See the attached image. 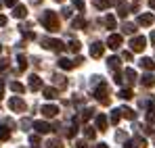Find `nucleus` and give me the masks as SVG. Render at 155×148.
<instances>
[{"label": "nucleus", "instance_id": "obj_38", "mask_svg": "<svg viewBox=\"0 0 155 148\" xmlns=\"http://www.w3.org/2000/svg\"><path fill=\"white\" fill-rule=\"evenodd\" d=\"M78 134V127L76 125H69V129H67V138H76Z\"/></svg>", "mask_w": 155, "mask_h": 148}, {"label": "nucleus", "instance_id": "obj_30", "mask_svg": "<svg viewBox=\"0 0 155 148\" xmlns=\"http://www.w3.org/2000/svg\"><path fill=\"white\" fill-rule=\"evenodd\" d=\"M46 148H63V142L61 140H48L46 142Z\"/></svg>", "mask_w": 155, "mask_h": 148}, {"label": "nucleus", "instance_id": "obj_52", "mask_svg": "<svg viewBox=\"0 0 155 148\" xmlns=\"http://www.w3.org/2000/svg\"><path fill=\"white\" fill-rule=\"evenodd\" d=\"M153 104H155V98H153Z\"/></svg>", "mask_w": 155, "mask_h": 148}, {"label": "nucleus", "instance_id": "obj_51", "mask_svg": "<svg viewBox=\"0 0 155 148\" xmlns=\"http://www.w3.org/2000/svg\"><path fill=\"white\" fill-rule=\"evenodd\" d=\"M0 52H2V46H0Z\"/></svg>", "mask_w": 155, "mask_h": 148}, {"label": "nucleus", "instance_id": "obj_13", "mask_svg": "<svg viewBox=\"0 0 155 148\" xmlns=\"http://www.w3.org/2000/svg\"><path fill=\"white\" fill-rule=\"evenodd\" d=\"M40 88H42V79H40L38 75H29V90L36 92V90H40Z\"/></svg>", "mask_w": 155, "mask_h": 148}, {"label": "nucleus", "instance_id": "obj_14", "mask_svg": "<svg viewBox=\"0 0 155 148\" xmlns=\"http://www.w3.org/2000/svg\"><path fill=\"white\" fill-rule=\"evenodd\" d=\"M140 83H143L145 88H153V86H155V77L151 73H145L143 77H140Z\"/></svg>", "mask_w": 155, "mask_h": 148}, {"label": "nucleus", "instance_id": "obj_40", "mask_svg": "<svg viewBox=\"0 0 155 148\" xmlns=\"http://www.w3.org/2000/svg\"><path fill=\"white\" fill-rule=\"evenodd\" d=\"M29 142H31V144H38V142H40V136H36V134L29 136Z\"/></svg>", "mask_w": 155, "mask_h": 148}, {"label": "nucleus", "instance_id": "obj_15", "mask_svg": "<svg viewBox=\"0 0 155 148\" xmlns=\"http://www.w3.org/2000/svg\"><path fill=\"white\" fill-rule=\"evenodd\" d=\"M117 111H120V115L126 117V119H132V121L136 119V113H134L132 109H128V106H122V109H117Z\"/></svg>", "mask_w": 155, "mask_h": 148}, {"label": "nucleus", "instance_id": "obj_6", "mask_svg": "<svg viewBox=\"0 0 155 148\" xmlns=\"http://www.w3.org/2000/svg\"><path fill=\"white\" fill-rule=\"evenodd\" d=\"M122 42H124V40H122L120 33H111V36L107 38V46H109L111 50H117L120 46H122Z\"/></svg>", "mask_w": 155, "mask_h": 148}, {"label": "nucleus", "instance_id": "obj_35", "mask_svg": "<svg viewBox=\"0 0 155 148\" xmlns=\"http://www.w3.org/2000/svg\"><path fill=\"white\" fill-rule=\"evenodd\" d=\"M69 50H71V52H80V42H78V40H71V42H69Z\"/></svg>", "mask_w": 155, "mask_h": 148}, {"label": "nucleus", "instance_id": "obj_41", "mask_svg": "<svg viewBox=\"0 0 155 148\" xmlns=\"http://www.w3.org/2000/svg\"><path fill=\"white\" fill-rule=\"evenodd\" d=\"M21 127H23V129L31 127V121H29V119H23V121H21Z\"/></svg>", "mask_w": 155, "mask_h": 148}, {"label": "nucleus", "instance_id": "obj_31", "mask_svg": "<svg viewBox=\"0 0 155 148\" xmlns=\"http://www.w3.org/2000/svg\"><path fill=\"white\" fill-rule=\"evenodd\" d=\"M120 98H124V100H130V98H132V90H128V88H124V90L120 92Z\"/></svg>", "mask_w": 155, "mask_h": 148}, {"label": "nucleus", "instance_id": "obj_2", "mask_svg": "<svg viewBox=\"0 0 155 148\" xmlns=\"http://www.w3.org/2000/svg\"><path fill=\"white\" fill-rule=\"evenodd\" d=\"M94 96H97V100H99L103 106H109V104H111V98H109V90H107V83H105V81H101V86L94 90Z\"/></svg>", "mask_w": 155, "mask_h": 148}, {"label": "nucleus", "instance_id": "obj_43", "mask_svg": "<svg viewBox=\"0 0 155 148\" xmlns=\"http://www.w3.org/2000/svg\"><path fill=\"white\" fill-rule=\"evenodd\" d=\"M63 17H71V8L65 6V8H63Z\"/></svg>", "mask_w": 155, "mask_h": 148}, {"label": "nucleus", "instance_id": "obj_11", "mask_svg": "<svg viewBox=\"0 0 155 148\" xmlns=\"http://www.w3.org/2000/svg\"><path fill=\"white\" fill-rule=\"evenodd\" d=\"M122 77H124V79H122V81H126V83H130V86H132V83H134V81H136V79H138V75H136V71H134V69H126V71H124V75H122Z\"/></svg>", "mask_w": 155, "mask_h": 148}, {"label": "nucleus", "instance_id": "obj_29", "mask_svg": "<svg viewBox=\"0 0 155 148\" xmlns=\"http://www.w3.org/2000/svg\"><path fill=\"white\" fill-rule=\"evenodd\" d=\"M17 63H19V71H25V67H27V58L23 56V54H19V56H17Z\"/></svg>", "mask_w": 155, "mask_h": 148}, {"label": "nucleus", "instance_id": "obj_48", "mask_svg": "<svg viewBox=\"0 0 155 148\" xmlns=\"http://www.w3.org/2000/svg\"><path fill=\"white\" fill-rule=\"evenodd\" d=\"M94 148H109V146H107V144H97Z\"/></svg>", "mask_w": 155, "mask_h": 148}, {"label": "nucleus", "instance_id": "obj_1", "mask_svg": "<svg viewBox=\"0 0 155 148\" xmlns=\"http://www.w3.org/2000/svg\"><path fill=\"white\" fill-rule=\"evenodd\" d=\"M42 25L51 31V33H54V31H59V19H57V15L52 13V11H46L44 15H42Z\"/></svg>", "mask_w": 155, "mask_h": 148}, {"label": "nucleus", "instance_id": "obj_10", "mask_svg": "<svg viewBox=\"0 0 155 148\" xmlns=\"http://www.w3.org/2000/svg\"><path fill=\"white\" fill-rule=\"evenodd\" d=\"M155 17L151 13H143V15H138V25H143V27H149V25H153Z\"/></svg>", "mask_w": 155, "mask_h": 148}, {"label": "nucleus", "instance_id": "obj_5", "mask_svg": "<svg viewBox=\"0 0 155 148\" xmlns=\"http://www.w3.org/2000/svg\"><path fill=\"white\" fill-rule=\"evenodd\" d=\"M8 106H11V111H17V113H21V111L27 109V104L23 102V98H19V96H13V98L8 100Z\"/></svg>", "mask_w": 155, "mask_h": 148}, {"label": "nucleus", "instance_id": "obj_9", "mask_svg": "<svg viewBox=\"0 0 155 148\" xmlns=\"http://www.w3.org/2000/svg\"><path fill=\"white\" fill-rule=\"evenodd\" d=\"M31 127L38 131V134H48L52 127H51V123H46V121H34L31 123Z\"/></svg>", "mask_w": 155, "mask_h": 148}, {"label": "nucleus", "instance_id": "obj_47", "mask_svg": "<svg viewBox=\"0 0 155 148\" xmlns=\"http://www.w3.org/2000/svg\"><path fill=\"white\" fill-rule=\"evenodd\" d=\"M151 44L155 46V31H151Z\"/></svg>", "mask_w": 155, "mask_h": 148}, {"label": "nucleus", "instance_id": "obj_36", "mask_svg": "<svg viewBox=\"0 0 155 148\" xmlns=\"http://www.w3.org/2000/svg\"><path fill=\"white\" fill-rule=\"evenodd\" d=\"M94 6L97 8H107L109 6V0H94Z\"/></svg>", "mask_w": 155, "mask_h": 148}, {"label": "nucleus", "instance_id": "obj_17", "mask_svg": "<svg viewBox=\"0 0 155 148\" xmlns=\"http://www.w3.org/2000/svg\"><path fill=\"white\" fill-rule=\"evenodd\" d=\"M57 94H59L57 88H51V86L44 88V98H46V100H54V98H57Z\"/></svg>", "mask_w": 155, "mask_h": 148}, {"label": "nucleus", "instance_id": "obj_45", "mask_svg": "<svg viewBox=\"0 0 155 148\" xmlns=\"http://www.w3.org/2000/svg\"><path fill=\"white\" fill-rule=\"evenodd\" d=\"M122 56H124V58H126V61H130V58H132V52H124V54H122Z\"/></svg>", "mask_w": 155, "mask_h": 148}, {"label": "nucleus", "instance_id": "obj_33", "mask_svg": "<svg viewBox=\"0 0 155 148\" xmlns=\"http://www.w3.org/2000/svg\"><path fill=\"white\" fill-rule=\"evenodd\" d=\"M120 119H122L120 111H113V113H111V123H113V125H117V123H120Z\"/></svg>", "mask_w": 155, "mask_h": 148}, {"label": "nucleus", "instance_id": "obj_49", "mask_svg": "<svg viewBox=\"0 0 155 148\" xmlns=\"http://www.w3.org/2000/svg\"><path fill=\"white\" fill-rule=\"evenodd\" d=\"M149 6H151V8H155V0H149Z\"/></svg>", "mask_w": 155, "mask_h": 148}, {"label": "nucleus", "instance_id": "obj_25", "mask_svg": "<svg viewBox=\"0 0 155 148\" xmlns=\"http://www.w3.org/2000/svg\"><path fill=\"white\" fill-rule=\"evenodd\" d=\"M11 138V129H8V125H0V140H8Z\"/></svg>", "mask_w": 155, "mask_h": 148}, {"label": "nucleus", "instance_id": "obj_23", "mask_svg": "<svg viewBox=\"0 0 155 148\" xmlns=\"http://www.w3.org/2000/svg\"><path fill=\"white\" fill-rule=\"evenodd\" d=\"M103 25L107 29H115V17H113V15H107L103 19Z\"/></svg>", "mask_w": 155, "mask_h": 148}, {"label": "nucleus", "instance_id": "obj_4", "mask_svg": "<svg viewBox=\"0 0 155 148\" xmlns=\"http://www.w3.org/2000/svg\"><path fill=\"white\" fill-rule=\"evenodd\" d=\"M145 46H147V40H145L143 36H136V38L130 40V50H132V52H143Z\"/></svg>", "mask_w": 155, "mask_h": 148}, {"label": "nucleus", "instance_id": "obj_26", "mask_svg": "<svg viewBox=\"0 0 155 148\" xmlns=\"http://www.w3.org/2000/svg\"><path fill=\"white\" fill-rule=\"evenodd\" d=\"M84 136H86L88 140H94V136H97V129H94V127H90V125H86V127H84Z\"/></svg>", "mask_w": 155, "mask_h": 148}, {"label": "nucleus", "instance_id": "obj_18", "mask_svg": "<svg viewBox=\"0 0 155 148\" xmlns=\"http://www.w3.org/2000/svg\"><path fill=\"white\" fill-rule=\"evenodd\" d=\"M71 27H74V29H82V27H86V19H84V15L76 17V19L71 21Z\"/></svg>", "mask_w": 155, "mask_h": 148}, {"label": "nucleus", "instance_id": "obj_19", "mask_svg": "<svg viewBox=\"0 0 155 148\" xmlns=\"http://www.w3.org/2000/svg\"><path fill=\"white\" fill-rule=\"evenodd\" d=\"M59 67H61V69H67V71H69V69H74L76 65H74V61H69V58H65V56H63V58H59Z\"/></svg>", "mask_w": 155, "mask_h": 148}, {"label": "nucleus", "instance_id": "obj_3", "mask_svg": "<svg viewBox=\"0 0 155 148\" xmlns=\"http://www.w3.org/2000/svg\"><path fill=\"white\" fill-rule=\"evenodd\" d=\"M42 44H44V48L52 50V52H63V48H65V44L61 40H48V38H44Z\"/></svg>", "mask_w": 155, "mask_h": 148}, {"label": "nucleus", "instance_id": "obj_42", "mask_svg": "<svg viewBox=\"0 0 155 148\" xmlns=\"http://www.w3.org/2000/svg\"><path fill=\"white\" fill-rule=\"evenodd\" d=\"M76 148H88V146H86V142H84V140H78V142H76Z\"/></svg>", "mask_w": 155, "mask_h": 148}, {"label": "nucleus", "instance_id": "obj_34", "mask_svg": "<svg viewBox=\"0 0 155 148\" xmlns=\"http://www.w3.org/2000/svg\"><path fill=\"white\" fill-rule=\"evenodd\" d=\"M71 4L76 6L78 11H84V8H86V2H84V0H71Z\"/></svg>", "mask_w": 155, "mask_h": 148}, {"label": "nucleus", "instance_id": "obj_39", "mask_svg": "<svg viewBox=\"0 0 155 148\" xmlns=\"http://www.w3.org/2000/svg\"><path fill=\"white\" fill-rule=\"evenodd\" d=\"M126 138H128V136H126L124 131H117V134H115V140H117V142H126Z\"/></svg>", "mask_w": 155, "mask_h": 148}, {"label": "nucleus", "instance_id": "obj_53", "mask_svg": "<svg viewBox=\"0 0 155 148\" xmlns=\"http://www.w3.org/2000/svg\"><path fill=\"white\" fill-rule=\"evenodd\" d=\"M57 2H61V0H57Z\"/></svg>", "mask_w": 155, "mask_h": 148}, {"label": "nucleus", "instance_id": "obj_7", "mask_svg": "<svg viewBox=\"0 0 155 148\" xmlns=\"http://www.w3.org/2000/svg\"><path fill=\"white\" fill-rule=\"evenodd\" d=\"M42 115H44L46 119L57 117V115H59V106H57V104H44V106H42Z\"/></svg>", "mask_w": 155, "mask_h": 148}, {"label": "nucleus", "instance_id": "obj_8", "mask_svg": "<svg viewBox=\"0 0 155 148\" xmlns=\"http://www.w3.org/2000/svg\"><path fill=\"white\" fill-rule=\"evenodd\" d=\"M103 52H105V46L101 42H92V46H90V56L92 58H101Z\"/></svg>", "mask_w": 155, "mask_h": 148}, {"label": "nucleus", "instance_id": "obj_16", "mask_svg": "<svg viewBox=\"0 0 155 148\" xmlns=\"http://www.w3.org/2000/svg\"><path fill=\"white\" fill-rule=\"evenodd\" d=\"M94 121H97V127H99L101 131H105V129H107V125H109V121H107V117H105V115H97V117H94Z\"/></svg>", "mask_w": 155, "mask_h": 148}, {"label": "nucleus", "instance_id": "obj_46", "mask_svg": "<svg viewBox=\"0 0 155 148\" xmlns=\"http://www.w3.org/2000/svg\"><path fill=\"white\" fill-rule=\"evenodd\" d=\"M2 25H6V17H2V15H0V27H2Z\"/></svg>", "mask_w": 155, "mask_h": 148}, {"label": "nucleus", "instance_id": "obj_27", "mask_svg": "<svg viewBox=\"0 0 155 148\" xmlns=\"http://www.w3.org/2000/svg\"><path fill=\"white\" fill-rule=\"evenodd\" d=\"M11 90H13V92H17V94H23V92H25L23 83H19V81H13V83H11Z\"/></svg>", "mask_w": 155, "mask_h": 148}, {"label": "nucleus", "instance_id": "obj_44", "mask_svg": "<svg viewBox=\"0 0 155 148\" xmlns=\"http://www.w3.org/2000/svg\"><path fill=\"white\" fill-rule=\"evenodd\" d=\"M6 6H17V0H4Z\"/></svg>", "mask_w": 155, "mask_h": 148}, {"label": "nucleus", "instance_id": "obj_12", "mask_svg": "<svg viewBox=\"0 0 155 148\" xmlns=\"http://www.w3.org/2000/svg\"><path fill=\"white\" fill-rule=\"evenodd\" d=\"M13 17H15V19H25V17H27V8L23 6V4L13 6Z\"/></svg>", "mask_w": 155, "mask_h": 148}, {"label": "nucleus", "instance_id": "obj_37", "mask_svg": "<svg viewBox=\"0 0 155 148\" xmlns=\"http://www.w3.org/2000/svg\"><path fill=\"white\" fill-rule=\"evenodd\" d=\"M117 15H120L122 19H126V17H128V6H124V4H122V6H120V11H117Z\"/></svg>", "mask_w": 155, "mask_h": 148}, {"label": "nucleus", "instance_id": "obj_21", "mask_svg": "<svg viewBox=\"0 0 155 148\" xmlns=\"http://www.w3.org/2000/svg\"><path fill=\"white\" fill-rule=\"evenodd\" d=\"M92 115H94V111H92V109H86V111H82V113L78 115L76 121H88V119H90Z\"/></svg>", "mask_w": 155, "mask_h": 148}, {"label": "nucleus", "instance_id": "obj_20", "mask_svg": "<svg viewBox=\"0 0 155 148\" xmlns=\"http://www.w3.org/2000/svg\"><path fill=\"white\" fill-rule=\"evenodd\" d=\"M120 63H122V61H120V56H111V58L107 61V65H109V69H111V71H115V69L120 71Z\"/></svg>", "mask_w": 155, "mask_h": 148}, {"label": "nucleus", "instance_id": "obj_28", "mask_svg": "<svg viewBox=\"0 0 155 148\" xmlns=\"http://www.w3.org/2000/svg\"><path fill=\"white\" fill-rule=\"evenodd\" d=\"M52 79H54V83H57V86H59V88H65V86H67V81H65V77H63V75H54V77H52Z\"/></svg>", "mask_w": 155, "mask_h": 148}, {"label": "nucleus", "instance_id": "obj_50", "mask_svg": "<svg viewBox=\"0 0 155 148\" xmlns=\"http://www.w3.org/2000/svg\"><path fill=\"white\" fill-rule=\"evenodd\" d=\"M34 2H36V4H38V2H42V0H34Z\"/></svg>", "mask_w": 155, "mask_h": 148}, {"label": "nucleus", "instance_id": "obj_22", "mask_svg": "<svg viewBox=\"0 0 155 148\" xmlns=\"http://www.w3.org/2000/svg\"><path fill=\"white\" fill-rule=\"evenodd\" d=\"M140 67L147 69V71H153L155 69V61L153 58H143V61H140Z\"/></svg>", "mask_w": 155, "mask_h": 148}, {"label": "nucleus", "instance_id": "obj_24", "mask_svg": "<svg viewBox=\"0 0 155 148\" xmlns=\"http://www.w3.org/2000/svg\"><path fill=\"white\" fill-rule=\"evenodd\" d=\"M130 146L132 148H147V142H145V138H134L130 142Z\"/></svg>", "mask_w": 155, "mask_h": 148}, {"label": "nucleus", "instance_id": "obj_32", "mask_svg": "<svg viewBox=\"0 0 155 148\" xmlns=\"http://www.w3.org/2000/svg\"><path fill=\"white\" fill-rule=\"evenodd\" d=\"M122 31H124V33H134L136 29H134V25H132V23H124V25H122Z\"/></svg>", "mask_w": 155, "mask_h": 148}, {"label": "nucleus", "instance_id": "obj_54", "mask_svg": "<svg viewBox=\"0 0 155 148\" xmlns=\"http://www.w3.org/2000/svg\"><path fill=\"white\" fill-rule=\"evenodd\" d=\"M0 6H2V4H0Z\"/></svg>", "mask_w": 155, "mask_h": 148}]
</instances>
